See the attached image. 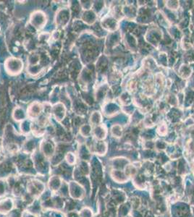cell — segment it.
Masks as SVG:
<instances>
[{
    "label": "cell",
    "instance_id": "1",
    "mask_svg": "<svg viewBox=\"0 0 194 217\" xmlns=\"http://www.w3.org/2000/svg\"><path fill=\"white\" fill-rule=\"evenodd\" d=\"M23 62L20 59L12 57L5 62V69L7 72L11 75L19 74L23 70Z\"/></svg>",
    "mask_w": 194,
    "mask_h": 217
},
{
    "label": "cell",
    "instance_id": "2",
    "mask_svg": "<svg viewBox=\"0 0 194 217\" xmlns=\"http://www.w3.org/2000/svg\"><path fill=\"white\" fill-rule=\"evenodd\" d=\"M70 19V11L68 8H62L57 12L55 17L56 24L59 27H65L68 24Z\"/></svg>",
    "mask_w": 194,
    "mask_h": 217
},
{
    "label": "cell",
    "instance_id": "3",
    "mask_svg": "<svg viewBox=\"0 0 194 217\" xmlns=\"http://www.w3.org/2000/svg\"><path fill=\"white\" fill-rule=\"evenodd\" d=\"M30 22H31V24L34 26V28H36V29H40V28H43L44 25L46 24V15H45L44 12H41V11L34 12L31 15Z\"/></svg>",
    "mask_w": 194,
    "mask_h": 217
},
{
    "label": "cell",
    "instance_id": "4",
    "mask_svg": "<svg viewBox=\"0 0 194 217\" xmlns=\"http://www.w3.org/2000/svg\"><path fill=\"white\" fill-rule=\"evenodd\" d=\"M52 113L55 119L57 121H62L64 119L66 114V108L64 104L58 103L52 107Z\"/></svg>",
    "mask_w": 194,
    "mask_h": 217
},
{
    "label": "cell",
    "instance_id": "5",
    "mask_svg": "<svg viewBox=\"0 0 194 217\" xmlns=\"http://www.w3.org/2000/svg\"><path fill=\"white\" fill-rule=\"evenodd\" d=\"M42 110H43V107H42L41 104L38 102H34L28 108V115L31 118L35 119V118L38 117L40 116Z\"/></svg>",
    "mask_w": 194,
    "mask_h": 217
},
{
    "label": "cell",
    "instance_id": "6",
    "mask_svg": "<svg viewBox=\"0 0 194 217\" xmlns=\"http://www.w3.org/2000/svg\"><path fill=\"white\" fill-rule=\"evenodd\" d=\"M12 117L15 120L17 121H22L24 120L26 117V115L25 113L24 110L23 108L17 107L14 110L13 114H12Z\"/></svg>",
    "mask_w": 194,
    "mask_h": 217
},
{
    "label": "cell",
    "instance_id": "7",
    "mask_svg": "<svg viewBox=\"0 0 194 217\" xmlns=\"http://www.w3.org/2000/svg\"><path fill=\"white\" fill-rule=\"evenodd\" d=\"M40 61V56L37 54L33 53L28 57V63L29 66H34L37 65L38 63Z\"/></svg>",
    "mask_w": 194,
    "mask_h": 217
},
{
    "label": "cell",
    "instance_id": "8",
    "mask_svg": "<svg viewBox=\"0 0 194 217\" xmlns=\"http://www.w3.org/2000/svg\"><path fill=\"white\" fill-rule=\"evenodd\" d=\"M93 15L94 14H93V12H90V11H86V12H85L82 15L83 20L85 23H92L93 22V17H94V15Z\"/></svg>",
    "mask_w": 194,
    "mask_h": 217
},
{
    "label": "cell",
    "instance_id": "9",
    "mask_svg": "<svg viewBox=\"0 0 194 217\" xmlns=\"http://www.w3.org/2000/svg\"><path fill=\"white\" fill-rule=\"evenodd\" d=\"M100 121H101V117L99 112H93L91 116V122L93 124H98Z\"/></svg>",
    "mask_w": 194,
    "mask_h": 217
},
{
    "label": "cell",
    "instance_id": "10",
    "mask_svg": "<svg viewBox=\"0 0 194 217\" xmlns=\"http://www.w3.org/2000/svg\"><path fill=\"white\" fill-rule=\"evenodd\" d=\"M40 70H41V67L38 65L29 66V67H28V72L33 75H37L40 72Z\"/></svg>",
    "mask_w": 194,
    "mask_h": 217
},
{
    "label": "cell",
    "instance_id": "11",
    "mask_svg": "<svg viewBox=\"0 0 194 217\" xmlns=\"http://www.w3.org/2000/svg\"><path fill=\"white\" fill-rule=\"evenodd\" d=\"M49 33H41V35L38 36V41H39L41 43L44 44L46 42H47L49 39Z\"/></svg>",
    "mask_w": 194,
    "mask_h": 217
}]
</instances>
